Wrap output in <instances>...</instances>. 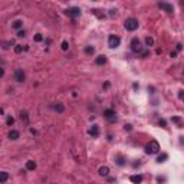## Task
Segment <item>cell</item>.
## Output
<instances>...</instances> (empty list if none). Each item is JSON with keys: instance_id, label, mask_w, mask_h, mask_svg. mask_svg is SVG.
<instances>
[{"instance_id": "cell-8", "label": "cell", "mask_w": 184, "mask_h": 184, "mask_svg": "<svg viewBox=\"0 0 184 184\" xmlns=\"http://www.w3.org/2000/svg\"><path fill=\"white\" fill-rule=\"evenodd\" d=\"M66 13H68L71 17L76 19V17L81 16V9H79V7H69V9L66 10Z\"/></svg>"}, {"instance_id": "cell-23", "label": "cell", "mask_w": 184, "mask_h": 184, "mask_svg": "<svg viewBox=\"0 0 184 184\" xmlns=\"http://www.w3.org/2000/svg\"><path fill=\"white\" fill-rule=\"evenodd\" d=\"M20 118H22V121L28 122V121H29V118H28V112H22V114H20Z\"/></svg>"}, {"instance_id": "cell-18", "label": "cell", "mask_w": 184, "mask_h": 184, "mask_svg": "<svg viewBox=\"0 0 184 184\" xmlns=\"http://www.w3.org/2000/svg\"><path fill=\"white\" fill-rule=\"evenodd\" d=\"M145 46H148V48L154 46V38H151V36H147V38H145Z\"/></svg>"}, {"instance_id": "cell-3", "label": "cell", "mask_w": 184, "mask_h": 184, "mask_svg": "<svg viewBox=\"0 0 184 184\" xmlns=\"http://www.w3.org/2000/svg\"><path fill=\"white\" fill-rule=\"evenodd\" d=\"M124 26H125V29H127V30H130V32H134V30H137V29H138L140 23H138V20H137L135 17H128V19L125 20Z\"/></svg>"}, {"instance_id": "cell-9", "label": "cell", "mask_w": 184, "mask_h": 184, "mask_svg": "<svg viewBox=\"0 0 184 184\" xmlns=\"http://www.w3.org/2000/svg\"><path fill=\"white\" fill-rule=\"evenodd\" d=\"M89 135H92V137H98L99 135V127L97 124H94L89 128Z\"/></svg>"}, {"instance_id": "cell-24", "label": "cell", "mask_w": 184, "mask_h": 184, "mask_svg": "<svg viewBox=\"0 0 184 184\" xmlns=\"http://www.w3.org/2000/svg\"><path fill=\"white\" fill-rule=\"evenodd\" d=\"M6 124H7V125H13V124H15V118H13V117H7Z\"/></svg>"}, {"instance_id": "cell-25", "label": "cell", "mask_w": 184, "mask_h": 184, "mask_svg": "<svg viewBox=\"0 0 184 184\" xmlns=\"http://www.w3.org/2000/svg\"><path fill=\"white\" fill-rule=\"evenodd\" d=\"M60 48H62V50H68V48H69V43H68L66 40H63V42H62V46H60Z\"/></svg>"}, {"instance_id": "cell-17", "label": "cell", "mask_w": 184, "mask_h": 184, "mask_svg": "<svg viewBox=\"0 0 184 184\" xmlns=\"http://www.w3.org/2000/svg\"><path fill=\"white\" fill-rule=\"evenodd\" d=\"M7 178H9V174H7L6 171H2V173H0V183H2V184H5V183L7 181Z\"/></svg>"}, {"instance_id": "cell-28", "label": "cell", "mask_w": 184, "mask_h": 184, "mask_svg": "<svg viewBox=\"0 0 184 184\" xmlns=\"http://www.w3.org/2000/svg\"><path fill=\"white\" fill-rule=\"evenodd\" d=\"M124 128H125V131H131V130H132V125H131V124H125Z\"/></svg>"}, {"instance_id": "cell-16", "label": "cell", "mask_w": 184, "mask_h": 184, "mask_svg": "<svg viewBox=\"0 0 184 184\" xmlns=\"http://www.w3.org/2000/svg\"><path fill=\"white\" fill-rule=\"evenodd\" d=\"M19 137H20V132H19V131H16V130H12V131L9 132V138H10V140H13V141H15V140H17Z\"/></svg>"}, {"instance_id": "cell-11", "label": "cell", "mask_w": 184, "mask_h": 184, "mask_svg": "<svg viewBox=\"0 0 184 184\" xmlns=\"http://www.w3.org/2000/svg\"><path fill=\"white\" fill-rule=\"evenodd\" d=\"M130 180L134 183V184H141L142 183V175L141 174H137V175H131Z\"/></svg>"}, {"instance_id": "cell-27", "label": "cell", "mask_w": 184, "mask_h": 184, "mask_svg": "<svg viewBox=\"0 0 184 184\" xmlns=\"http://www.w3.org/2000/svg\"><path fill=\"white\" fill-rule=\"evenodd\" d=\"M17 36H19V38H25V36H26V30H23V29L19 30V32H17Z\"/></svg>"}, {"instance_id": "cell-29", "label": "cell", "mask_w": 184, "mask_h": 184, "mask_svg": "<svg viewBox=\"0 0 184 184\" xmlns=\"http://www.w3.org/2000/svg\"><path fill=\"white\" fill-rule=\"evenodd\" d=\"M141 55H142V58H147V56L150 55V50H144V52H142Z\"/></svg>"}, {"instance_id": "cell-19", "label": "cell", "mask_w": 184, "mask_h": 184, "mask_svg": "<svg viewBox=\"0 0 184 184\" xmlns=\"http://www.w3.org/2000/svg\"><path fill=\"white\" fill-rule=\"evenodd\" d=\"M167 158H168V155H167L165 152H163V154H160V155L157 157V163H165Z\"/></svg>"}, {"instance_id": "cell-21", "label": "cell", "mask_w": 184, "mask_h": 184, "mask_svg": "<svg viewBox=\"0 0 184 184\" xmlns=\"http://www.w3.org/2000/svg\"><path fill=\"white\" fill-rule=\"evenodd\" d=\"M33 40H35V42H42V40H43V36H42L40 33H36V35L33 36Z\"/></svg>"}, {"instance_id": "cell-13", "label": "cell", "mask_w": 184, "mask_h": 184, "mask_svg": "<svg viewBox=\"0 0 184 184\" xmlns=\"http://www.w3.org/2000/svg\"><path fill=\"white\" fill-rule=\"evenodd\" d=\"M38 167V164H36V161H33V160H29V161H26V168L29 170V171H32V170H35Z\"/></svg>"}, {"instance_id": "cell-15", "label": "cell", "mask_w": 184, "mask_h": 184, "mask_svg": "<svg viewBox=\"0 0 184 184\" xmlns=\"http://www.w3.org/2000/svg\"><path fill=\"white\" fill-rule=\"evenodd\" d=\"M53 108H55V111H56V112H59V114H62V112L65 111V107H63V104H62V102H56V104L53 105Z\"/></svg>"}, {"instance_id": "cell-35", "label": "cell", "mask_w": 184, "mask_h": 184, "mask_svg": "<svg viewBox=\"0 0 184 184\" xmlns=\"http://www.w3.org/2000/svg\"><path fill=\"white\" fill-rule=\"evenodd\" d=\"M183 101H184V97H183Z\"/></svg>"}, {"instance_id": "cell-34", "label": "cell", "mask_w": 184, "mask_h": 184, "mask_svg": "<svg viewBox=\"0 0 184 184\" xmlns=\"http://www.w3.org/2000/svg\"><path fill=\"white\" fill-rule=\"evenodd\" d=\"M30 132H32L33 135H36V134H38V131H36V130H33V128H30Z\"/></svg>"}, {"instance_id": "cell-2", "label": "cell", "mask_w": 184, "mask_h": 184, "mask_svg": "<svg viewBox=\"0 0 184 184\" xmlns=\"http://www.w3.org/2000/svg\"><path fill=\"white\" fill-rule=\"evenodd\" d=\"M160 151V144H158V141H155V140H151L147 145H145V152L147 154H157Z\"/></svg>"}, {"instance_id": "cell-30", "label": "cell", "mask_w": 184, "mask_h": 184, "mask_svg": "<svg viewBox=\"0 0 184 184\" xmlns=\"http://www.w3.org/2000/svg\"><path fill=\"white\" fill-rule=\"evenodd\" d=\"M160 125H161V127H164V128L167 127V124H165V121H164V120H160Z\"/></svg>"}, {"instance_id": "cell-5", "label": "cell", "mask_w": 184, "mask_h": 184, "mask_svg": "<svg viewBox=\"0 0 184 184\" xmlns=\"http://www.w3.org/2000/svg\"><path fill=\"white\" fill-rule=\"evenodd\" d=\"M120 43H121V39H120V36H117V35H109L108 36V46L109 48H118L120 46Z\"/></svg>"}, {"instance_id": "cell-20", "label": "cell", "mask_w": 184, "mask_h": 184, "mask_svg": "<svg viewBox=\"0 0 184 184\" xmlns=\"http://www.w3.org/2000/svg\"><path fill=\"white\" fill-rule=\"evenodd\" d=\"M94 52H95L94 46H86L85 48V53H88V55H94Z\"/></svg>"}, {"instance_id": "cell-7", "label": "cell", "mask_w": 184, "mask_h": 184, "mask_svg": "<svg viewBox=\"0 0 184 184\" xmlns=\"http://www.w3.org/2000/svg\"><path fill=\"white\" fill-rule=\"evenodd\" d=\"M158 6L164 10V12H167V13H173L174 12V6L171 5V3H167V2H161V3H158Z\"/></svg>"}, {"instance_id": "cell-14", "label": "cell", "mask_w": 184, "mask_h": 184, "mask_svg": "<svg viewBox=\"0 0 184 184\" xmlns=\"http://www.w3.org/2000/svg\"><path fill=\"white\" fill-rule=\"evenodd\" d=\"M22 26H23V22H22V20H15V22L12 23V28H13V29H16L17 32H19V30H22Z\"/></svg>"}, {"instance_id": "cell-12", "label": "cell", "mask_w": 184, "mask_h": 184, "mask_svg": "<svg viewBox=\"0 0 184 184\" xmlns=\"http://www.w3.org/2000/svg\"><path fill=\"white\" fill-rule=\"evenodd\" d=\"M98 173H99V175H101V177H108V174H109V168H108L107 165H104V167H101V168L98 170Z\"/></svg>"}, {"instance_id": "cell-22", "label": "cell", "mask_w": 184, "mask_h": 184, "mask_svg": "<svg viewBox=\"0 0 184 184\" xmlns=\"http://www.w3.org/2000/svg\"><path fill=\"white\" fill-rule=\"evenodd\" d=\"M15 52H16V53H22V52H23V46H22V45H16V46H15Z\"/></svg>"}, {"instance_id": "cell-6", "label": "cell", "mask_w": 184, "mask_h": 184, "mask_svg": "<svg viewBox=\"0 0 184 184\" xmlns=\"http://www.w3.org/2000/svg\"><path fill=\"white\" fill-rule=\"evenodd\" d=\"M13 79H15L16 82H25V79H26L25 71H23V69H16L15 73H13Z\"/></svg>"}, {"instance_id": "cell-31", "label": "cell", "mask_w": 184, "mask_h": 184, "mask_svg": "<svg viewBox=\"0 0 184 184\" xmlns=\"http://www.w3.org/2000/svg\"><path fill=\"white\" fill-rule=\"evenodd\" d=\"M175 49H177V52H180V50H181V49H183V45H181V43H178V45H177V48H175Z\"/></svg>"}, {"instance_id": "cell-26", "label": "cell", "mask_w": 184, "mask_h": 184, "mask_svg": "<svg viewBox=\"0 0 184 184\" xmlns=\"http://www.w3.org/2000/svg\"><path fill=\"white\" fill-rule=\"evenodd\" d=\"M117 164H118V165H124V158H122L121 155L117 157Z\"/></svg>"}, {"instance_id": "cell-10", "label": "cell", "mask_w": 184, "mask_h": 184, "mask_svg": "<svg viewBox=\"0 0 184 184\" xmlns=\"http://www.w3.org/2000/svg\"><path fill=\"white\" fill-rule=\"evenodd\" d=\"M95 63L99 65V66H101V65H105V63H107V56H105V55L97 56V58H95Z\"/></svg>"}, {"instance_id": "cell-32", "label": "cell", "mask_w": 184, "mask_h": 184, "mask_svg": "<svg viewBox=\"0 0 184 184\" xmlns=\"http://www.w3.org/2000/svg\"><path fill=\"white\" fill-rule=\"evenodd\" d=\"M180 121H181V120H180L178 117H174V118H173V122H177V124H178Z\"/></svg>"}, {"instance_id": "cell-33", "label": "cell", "mask_w": 184, "mask_h": 184, "mask_svg": "<svg viewBox=\"0 0 184 184\" xmlns=\"http://www.w3.org/2000/svg\"><path fill=\"white\" fill-rule=\"evenodd\" d=\"M170 56H171V58H175V56H177V52H171Z\"/></svg>"}, {"instance_id": "cell-4", "label": "cell", "mask_w": 184, "mask_h": 184, "mask_svg": "<svg viewBox=\"0 0 184 184\" xmlns=\"http://www.w3.org/2000/svg\"><path fill=\"white\" fill-rule=\"evenodd\" d=\"M104 118L108 121V122H115L117 121V112L111 108H107L104 111Z\"/></svg>"}, {"instance_id": "cell-1", "label": "cell", "mask_w": 184, "mask_h": 184, "mask_svg": "<svg viewBox=\"0 0 184 184\" xmlns=\"http://www.w3.org/2000/svg\"><path fill=\"white\" fill-rule=\"evenodd\" d=\"M130 46H131V50L134 53H142L144 52V46H142V43H141V40L138 38H132Z\"/></svg>"}]
</instances>
